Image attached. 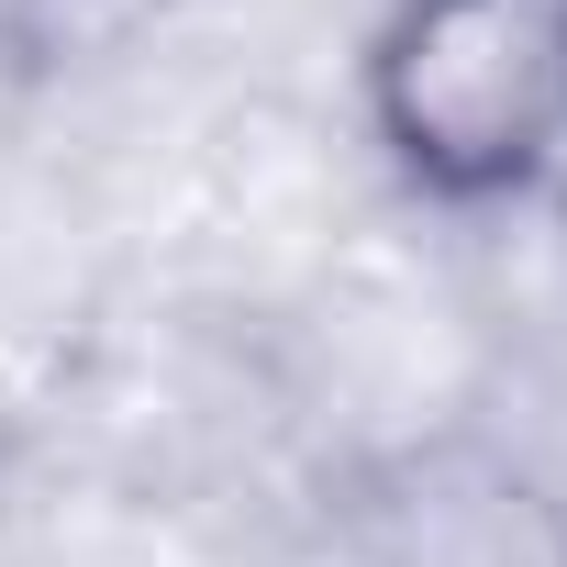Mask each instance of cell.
<instances>
[{"instance_id":"cell-1","label":"cell","mask_w":567,"mask_h":567,"mask_svg":"<svg viewBox=\"0 0 567 567\" xmlns=\"http://www.w3.org/2000/svg\"><path fill=\"white\" fill-rule=\"evenodd\" d=\"M357 101L401 189L523 200L567 167V0H379Z\"/></svg>"},{"instance_id":"cell-2","label":"cell","mask_w":567,"mask_h":567,"mask_svg":"<svg viewBox=\"0 0 567 567\" xmlns=\"http://www.w3.org/2000/svg\"><path fill=\"white\" fill-rule=\"evenodd\" d=\"M379 567H567V523L512 467H489V489H445V467H412V501H390Z\"/></svg>"}]
</instances>
